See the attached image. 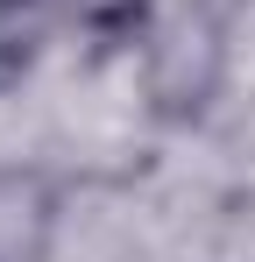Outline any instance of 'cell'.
<instances>
[{
  "label": "cell",
  "mask_w": 255,
  "mask_h": 262,
  "mask_svg": "<svg viewBox=\"0 0 255 262\" xmlns=\"http://www.w3.org/2000/svg\"><path fill=\"white\" fill-rule=\"evenodd\" d=\"M42 43H50V14L42 0H0V99L22 92L42 64Z\"/></svg>",
  "instance_id": "1"
},
{
  "label": "cell",
  "mask_w": 255,
  "mask_h": 262,
  "mask_svg": "<svg viewBox=\"0 0 255 262\" xmlns=\"http://www.w3.org/2000/svg\"><path fill=\"white\" fill-rule=\"evenodd\" d=\"M78 29L99 57H135L142 43H156V0H85Z\"/></svg>",
  "instance_id": "2"
}]
</instances>
